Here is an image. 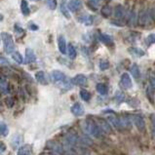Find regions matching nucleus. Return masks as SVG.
<instances>
[{
	"label": "nucleus",
	"instance_id": "f257e3e1",
	"mask_svg": "<svg viewBox=\"0 0 155 155\" xmlns=\"http://www.w3.org/2000/svg\"><path fill=\"white\" fill-rule=\"evenodd\" d=\"M86 131L97 139L101 138V129L100 128L99 124H97L95 120L91 118H88L86 120Z\"/></svg>",
	"mask_w": 155,
	"mask_h": 155
},
{
	"label": "nucleus",
	"instance_id": "f03ea898",
	"mask_svg": "<svg viewBox=\"0 0 155 155\" xmlns=\"http://www.w3.org/2000/svg\"><path fill=\"white\" fill-rule=\"evenodd\" d=\"M1 37L4 44V50L7 54H12L15 52V42L12 35L8 32H1Z\"/></svg>",
	"mask_w": 155,
	"mask_h": 155
},
{
	"label": "nucleus",
	"instance_id": "7ed1b4c3",
	"mask_svg": "<svg viewBox=\"0 0 155 155\" xmlns=\"http://www.w3.org/2000/svg\"><path fill=\"white\" fill-rule=\"evenodd\" d=\"M66 79V76L64 72L60 71V70H53L50 73V80L53 83H63Z\"/></svg>",
	"mask_w": 155,
	"mask_h": 155
},
{
	"label": "nucleus",
	"instance_id": "20e7f679",
	"mask_svg": "<svg viewBox=\"0 0 155 155\" xmlns=\"http://www.w3.org/2000/svg\"><path fill=\"white\" fill-rule=\"evenodd\" d=\"M133 121H134L135 126L137 127L140 132H143L145 130V122L143 117L140 114H136L133 116Z\"/></svg>",
	"mask_w": 155,
	"mask_h": 155
},
{
	"label": "nucleus",
	"instance_id": "39448f33",
	"mask_svg": "<svg viewBox=\"0 0 155 155\" xmlns=\"http://www.w3.org/2000/svg\"><path fill=\"white\" fill-rule=\"evenodd\" d=\"M46 147L48 149H50L52 150V151H55L57 153H64V148L59 143H57V141L55 140H49V141H47V143H46Z\"/></svg>",
	"mask_w": 155,
	"mask_h": 155
},
{
	"label": "nucleus",
	"instance_id": "423d86ee",
	"mask_svg": "<svg viewBox=\"0 0 155 155\" xmlns=\"http://www.w3.org/2000/svg\"><path fill=\"white\" fill-rule=\"evenodd\" d=\"M120 83L122 87L124 88V89H131V88L133 87V82H132V79L130 77V75L128 73H123L121 75V79H120Z\"/></svg>",
	"mask_w": 155,
	"mask_h": 155
},
{
	"label": "nucleus",
	"instance_id": "0eeeda50",
	"mask_svg": "<svg viewBox=\"0 0 155 155\" xmlns=\"http://www.w3.org/2000/svg\"><path fill=\"white\" fill-rule=\"evenodd\" d=\"M72 84L76 86H86L87 85V77L84 74H77L72 78Z\"/></svg>",
	"mask_w": 155,
	"mask_h": 155
},
{
	"label": "nucleus",
	"instance_id": "6e6552de",
	"mask_svg": "<svg viewBox=\"0 0 155 155\" xmlns=\"http://www.w3.org/2000/svg\"><path fill=\"white\" fill-rule=\"evenodd\" d=\"M68 8L71 12H77L82 8V1L81 0H69L68 3Z\"/></svg>",
	"mask_w": 155,
	"mask_h": 155
},
{
	"label": "nucleus",
	"instance_id": "1a4fd4ad",
	"mask_svg": "<svg viewBox=\"0 0 155 155\" xmlns=\"http://www.w3.org/2000/svg\"><path fill=\"white\" fill-rule=\"evenodd\" d=\"M107 120H108V122H109L110 124H111V125H112L116 130L121 131V130L123 129V128H122V125H121V122H120V118L116 117L114 114H112V115H108Z\"/></svg>",
	"mask_w": 155,
	"mask_h": 155
},
{
	"label": "nucleus",
	"instance_id": "9d476101",
	"mask_svg": "<svg viewBox=\"0 0 155 155\" xmlns=\"http://www.w3.org/2000/svg\"><path fill=\"white\" fill-rule=\"evenodd\" d=\"M99 126L101 129V131H104L106 134H110L112 133V129H111V124H110L108 121L104 120V119H99Z\"/></svg>",
	"mask_w": 155,
	"mask_h": 155
},
{
	"label": "nucleus",
	"instance_id": "9b49d317",
	"mask_svg": "<svg viewBox=\"0 0 155 155\" xmlns=\"http://www.w3.org/2000/svg\"><path fill=\"white\" fill-rule=\"evenodd\" d=\"M77 141H78V137L77 135H75L74 133H69L64 138V143L66 145H68V147H73Z\"/></svg>",
	"mask_w": 155,
	"mask_h": 155
},
{
	"label": "nucleus",
	"instance_id": "f8f14e48",
	"mask_svg": "<svg viewBox=\"0 0 155 155\" xmlns=\"http://www.w3.org/2000/svg\"><path fill=\"white\" fill-rule=\"evenodd\" d=\"M70 110H71V113L74 116H82L84 114V107H83V105L79 103H75L71 106Z\"/></svg>",
	"mask_w": 155,
	"mask_h": 155
},
{
	"label": "nucleus",
	"instance_id": "ddd939ff",
	"mask_svg": "<svg viewBox=\"0 0 155 155\" xmlns=\"http://www.w3.org/2000/svg\"><path fill=\"white\" fill-rule=\"evenodd\" d=\"M36 61V56H35L34 52L30 49V48H26L25 49V63L31 64Z\"/></svg>",
	"mask_w": 155,
	"mask_h": 155
},
{
	"label": "nucleus",
	"instance_id": "4468645a",
	"mask_svg": "<svg viewBox=\"0 0 155 155\" xmlns=\"http://www.w3.org/2000/svg\"><path fill=\"white\" fill-rule=\"evenodd\" d=\"M58 46H59V50L61 54H65V53H68L66 42H65V39L63 35H60V36L58 37Z\"/></svg>",
	"mask_w": 155,
	"mask_h": 155
},
{
	"label": "nucleus",
	"instance_id": "2eb2a0df",
	"mask_svg": "<svg viewBox=\"0 0 155 155\" xmlns=\"http://www.w3.org/2000/svg\"><path fill=\"white\" fill-rule=\"evenodd\" d=\"M31 151H32L31 145L24 144L19 148V150H18L17 155H31Z\"/></svg>",
	"mask_w": 155,
	"mask_h": 155
},
{
	"label": "nucleus",
	"instance_id": "dca6fc26",
	"mask_svg": "<svg viewBox=\"0 0 155 155\" xmlns=\"http://www.w3.org/2000/svg\"><path fill=\"white\" fill-rule=\"evenodd\" d=\"M35 79H36V81L38 83H40L41 85H47L48 84V81L46 79V74L44 71H42V70L35 73Z\"/></svg>",
	"mask_w": 155,
	"mask_h": 155
},
{
	"label": "nucleus",
	"instance_id": "f3484780",
	"mask_svg": "<svg viewBox=\"0 0 155 155\" xmlns=\"http://www.w3.org/2000/svg\"><path fill=\"white\" fill-rule=\"evenodd\" d=\"M78 21L85 25H91L94 23V18L91 15H83L78 18Z\"/></svg>",
	"mask_w": 155,
	"mask_h": 155
},
{
	"label": "nucleus",
	"instance_id": "a211bd4d",
	"mask_svg": "<svg viewBox=\"0 0 155 155\" xmlns=\"http://www.w3.org/2000/svg\"><path fill=\"white\" fill-rule=\"evenodd\" d=\"M148 13L147 11L140 12V14L139 16V25L140 26H145L148 23Z\"/></svg>",
	"mask_w": 155,
	"mask_h": 155
},
{
	"label": "nucleus",
	"instance_id": "6ab92c4d",
	"mask_svg": "<svg viewBox=\"0 0 155 155\" xmlns=\"http://www.w3.org/2000/svg\"><path fill=\"white\" fill-rule=\"evenodd\" d=\"M99 37H100V40L103 42L104 44H105V45L110 46V45H112V44H113V38L110 36V35H108V34L101 33Z\"/></svg>",
	"mask_w": 155,
	"mask_h": 155
},
{
	"label": "nucleus",
	"instance_id": "aec40b11",
	"mask_svg": "<svg viewBox=\"0 0 155 155\" xmlns=\"http://www.w3.org/2000/svg\"><path fill=\"white\" fill-rule=\"evenodd\" d=\"M124 14H125V10H124L123 6L121 5H117L116 7L114 8V16L116 19H122L124 17Z\"/></svg>",
	"mask_w": 155,
	"mask_h": 155
},
{
	"label": "nucleus",
	"instance_id": "412c9836",
	"mask_svg": "<svg viewBox=\"0 0 155 155\" xmlns=\"http://www.w3.org/2000/svg\"><path fill=\"white\" fill-rule=\"evenodd\" d=\"M128 52H129L131 55H134L137 57H143L145 54L143 50H141L140 48H137V47H130L129 49H128Z\"/></svg>",
	"mask_w": 155,
	"mask_h": 155
},
{
	"label": "nucleus",
	"instance_id": "4be33fe9",
	"mask_svg": "<svg viewBox=\"0 0 155 155\" xmlns=\"http://www.w3.org/2000/svg\"><path fill=\"white\" fill-rule=\"evenodd\" d=\"M96 89H97V91H98L99 94L101 95V96H105L108 93V88H107V86H106L105 84H103V83L97 84Z\"/></svg>",
	"mask_w": 155,
	"mask_h": 155
},
{
	"label": "nucleus",
	"instance_id": "5701e85b",
	"mask_svg": "<svg viewBox=\"0 0 155 155\" xmlns=\"http://www.w3.org/2000/svg\"><path fill=\"white\" fill-rule=\"evenodd\" d=\"M21 14L24 16H28L30 14V9L28 7V4L25 0H21Z\"/></svg>",
	"mask_w": 155,
	"mask_h": 155
},
{
	"label": "nucleus",
	"instance_id": "b1692460",
	"mask_svg": "<svg viewBox=\"0 0 155 155\" xmlns=\"http://www.w3.org/2000/svg\"><path fill=\"white\" fill-rule=\"evenodd\" d=\"M130 71H131V74L133 75V76H134V78H136V79L140 78V71L139 65L137 64H134L131 66V68H130Z\"/></svg>",
	"mask_w": 155,
	"mask_h": 155
},
{
	"label": "nucleus",
	"instance_id": "393cba45",
	"mask_svg": "<svg viewBox=\"0 0 155 155\" xmlns=\"http://www.w3.org/2000/svg\"><path fill=\"white\" fill-rule=\"evenodd\" d=\"M120 122H121V125L123 129H130L132 127V123L129 117L127 116H122L120 117Z\"/></svg>",
	"mask_w": 155,
	"mask_h": 155
},
{
	"label": "nucleus",
	"instance_id": "a878e982",
	"mask_svg": "<svg viewBox=\"0 0 155 155\" xmlns=\"http://www.w3.org/2000/svg\"><path fill=\"white\" fill-rule=\"evenodd\" d=\"M101 16H103V17L109 18L112 14V9L109 5H104V6H103V8H101Z\"/></svg>",
	"mask_w": 155,
	"mask_h": 155
},
{
	"label": "nucleus",
	"instance_id": "bb28decb",
	"mask_svg": "<svg viewBox=\"0 0 155 155\" xmlns=\"http://www.w3.org/2000/svg\"><path fill=\"white\" fill-rule=\"evenodd\" d=\"M154 89H155V88H153L151 85H148L147 88V97L148 101H149L152 104H154V97H153Z\"/></svg>",
	"mask_w": 155,
	"mask_h": 155
},
{
	"label": "nucleus",
	"instance_id": "cd10ccee",
	"mask_svg": "<svg viewBox=\"0 0 155 155\" xmlns=\"http://www.w3.org/2000/svg\"><path fill=\"white\" fill-rule=\"evenodd\" d=\"M0 92L4 93V94H7V93L10 92V90H9V84L4 79H0Z\"/></svg>",
	"mask_w": 155,
	"mask_h": 155
},
{
	"label": "nucleus",
	"instance_id": "c85d7f7f",
	"mask_svg": "<svg viewBox=\"0 0 155 155\" xmlns=\"http://www.w3.org/2000/svg\"><path fill=\"white\" fill-rule=\"evenodd\" d=\"M11 55H12L13 60H14L16 63H18L19 64H21L25 63V61L23 59V56H21L19 52H13Z\"/></svg>",
	"mask_w": 155,
	"mask_h": 155
},
{
	"label": "nucleus",
	"instance_id": "c756f323",
	"mask_svg": "<svg viewBox=\"0 0 155 155\" xmlns=\"http://www.w3.org/2000/svg\"><path fill=\"white\" fill-rule=\"evenodd\" d=\"M9 133L7 124L4 122H0V138L1 137H6Z\"/></svg>",
	"mask_w": 155,
	"mask_h": 155
},
{
	"label": "nucleus",
	"instance_id": "7c9ffc66",
	"mask_svg": "<svg viewBox=\"0 0 155 155\" xmlns=\"http://www.w3.org/2000/svg\"><path fill=\"white\" fill-rule=\"evenodd\" d=\"M68 55L71 60H74L76 58V50L72 44H69L68 46Z\"/></svg>",
	"mask_w": 155,
	"mask_h": 155
},
{
	"label": "nucleus",
	"instance_id": "2f4dec72",
	"mask_svg": "<svg viewBox=\"0 0 155 155\" xmlns=\"http://www.w3.org/2000/svg\"><path fill=\"white\" fill-rule=\"evenodd\" d=\"M80 97H81V99L85 101H89L91 100V94L87 90H84V89L80 91Z\"/></svg>",
	"mask_w": 155,
	"mask_h": 155
},
{
	"label": "nucleus",
	"instance_id": "473e14b6",
	"mask_svg": "<svg viewBox=\"0 0 155 155\" xmlns=\"http://www.w3.org/2000/svg\"><path fill=\"white\" fill-rule=\"evenodd\" d=\"M99 66H100V69L101 70H106L108 69L109 68V61L105 59H103L100 61V64H99Z\"/></svg>",
	"mask_w": 155,
	"mask_h": 155
},
{
	"label": "nucleus",
	"instance_id": "72a5a7b5",
	"mask_svg": "<svg viewBox=\"0 0 155 155\" xmlns=\"http://www.w3.org/2000/svg\"><path fill=\"white\" fill-rule=\"evenodd\" d=\"M66 4L64 1L61 2V13H63V15L65 17V18H68V19H69L70 18V15H69V13H68V8H66Z\"/></svg>",
	"mask_w": 155,
	"mask_h": 155
},
{
	"label": "nucleus",
	"instance_id": "f704fd0d",
	"mask_svg": "<svg viewBox=\"0 0 155 155\" xmlns=\"http://www.w3.org/2000/svg\"><path fill=\"white\" fill-rule=\"evenodd\" d=\"M46 3L50 10H55L57 8V0H46Z\"/></svg>",
	"mask_w": 155,
	"mask_h": 155
},
{
	"label": "nucleus",
	"instance_id": "c9c22d12",
	"mask_svg": "<svg viewBox=\"0 0 155 155\" xmlns=\"http://www.w3.org/2000/svg\"><path fill=\"white\" fill-rule=\"evenodd\" d=\"M145 43L147 44V45H151V44H154L155 43V33H152V34H149L148 36L145 39Z\"/></svg>",
	"mask_w": 155,
	"mask_h": 155
},
{
	"label": "nucleus",
	"instance_id": "e433bc0d",
	"mask_svg": "<svg viewBox=\"0 0 155 155\" xmlns=\"http://www.w3.org/2000/svg\"><path fill=\"white\" fill-rule=\"evenodd\" d=\"M5 104L8 107H12L13 105H14V100L12 98H6L5 99Z\"/></svg>",
	"mask_w": 155,
	"mask_h": 155
},
{
	"label": "nucleus",
	"instance_id": "4c0bfd02",
	"mask_svg": "<svg viewBox=\"0 0 155 155\" xmlns=\"http://www.w3.org/2000/svg\"><path fill=\"white\" fill-rule=\"evenodd\" d=\"M115 99H116L118 101H119V103H120V101H123V99H124V95L122 94V93L121 92H117L116 93V96H115Z\"/></svg>",
	"mask_w": 155,
	"mask_h": 155
},
{
	"label": "nucleus",
	"instance_id": "58836bf2",
	"mask_svg": "<svg viewBox=\"0 0 155 155\" xmlns=\"http://www.w3.org/2000/svg\"><path fill=\"white\" fill-rule=\"evenodd\" d=\"M14 29H15V31L17 33H19V34H23L24 33V29L21 28V26H19L18 25H14Z\"/></svg>",
	"mask_w": 155,
	"mask_h": 155
},
{
	"label": "nucleus",
	"instance_id": "ea45409f",
	"mask_svg": "<svg viewBox=\"0 0 155 155\" xmlns=\"http://www.w3.org/2000/svg\"><path fill=\"white\" fill-rule=\"evenodd\" d=\"M8 64H9L8 61L4 57L0 55V65H8Z\"/></svg>",
	"mask_w": 155,
	"mask_h": 155
},
{
	"label": "nucleus",
	"instance_id": "a19ab883",
	"mask_svg": "<svg viewBox=\"0 0 155 155\" xmlns=\"http://www.w3.org/2000/svg\"><path fill=\"white\" fill-rule=\"evenodd\" d=\"M81 140H82L81 143H85V144H92V141H91V140L89 138H86V137H84V138H82Z\"/></svg>",
	"mask_w": 155,
	"mask_h": 155
},
{
	"label": "nucleus",
	"instance_id": "79ce46f5",
	"mask_svg": "<svg viewBox=\"0 0 155 155\" xmlns=\"http://www.w3.org/2000/svg\"><path fill=\"white\" fill-rule=\"evenodd\" d=\"M149 16L153 21H155V7L149 10Z\"/></svg>",
	"mask_w": 155,
	"mask_h": 155
},
{
	"label": "nucleus",
	"instance_id": "37998d69",
	"mask_svg": "<svg viewBox=\"0 0 155 155\" xmlns=\"http://www.w3.org/2000/svg\"><path fill=\"white\" fill-rule=\"evenodd\" d=\"M28 28H29V29H31V30H37L38 29V25H36L33 23H30V24H28Z\"/></svg>",
	"mask_w": 155,
	"mask_h": 155
},
{
	"label": "nucleus",
	"instance_id": "c03bdc74",
	"mask_svg": "<svg viewBox=\"0 0 155 155\" xmlns=\"http://www.w3.org/2000/svg\"><path fill=\"white\" fill-rule=\"evenodd\" d=\"M5 149H6V145L4 144L2 141H0V151H5Z\"/></svg>",
	"mask_w": 155,
	"mask_h": 155
},
{
	"label": "nucleus",
	"instance_id": "a18cd8bd",
	"mask_svg": "<svg viewBox=\"0 0 155 155\" xmlns=\"http://www.w3.org/2000/svg\"><path fill=\"white\" fill-rule=\"evenodd\" d=\"M150 82H151V83H150V85H151L153 88H155V77L150 78Z\"/></svg>",
	"mask_w": 155,
	"mask_h": 155
},
{
	"label": "nucleus",
	"instance_id": "49530a36",
	"mask_svg": "<svg viewBox=\"0 0 155 155\" xmlns=\"http://www.w3.org/2000/svg\"><path fill=\"white\" fill-rule=\"evenodd\" d=\"M4 20V16L1 14V13H0V21H2Z\"/></svg>",
	"mask_w": 155,
	"mask_h": 155
},
{
	"label": "nucleus",
	"instance_id": "de8ad7c7",
	"mask_svg": "<svg viewBox=\"0 0 155 155\" xmlns=\"http://www.w3.org/2000/svg\"><path fill=\"white\" fill-rule=\"evenodd\" d=\"M152 136H153V138L155 139V127L152 129Z\"/></svg>",
	"mask_w": 155,
	"mask_h": 155
},
{
	"label": "nucleus",
	"instance_id": "09e8293b",
	"mask_svg": "<svg viewBox=\"0 0 155 155\" xmlns=\"http://www.w3.org/2000/svg\"><path fill=\"white\" fill-rule=\"evenodd\" d=\"M30 1H34V2H36V1H39V0H30Z\"/></svg>",
	"mask_w": 155,
	"mask_h": 155
},
{
	"label": "nucleus",
	"instance_id": "8fccbe9b",
	"mask_svg": "<svg viewBox=\"0 0 155 155\" xmlns=\"http://www.w3.org/2000/svg\"><path fill=\"white\" fill-rule=\"evenodd\" d=\"M47 155H56V154H47Z\"/></svg>",
	"mask_w": 155,
	"mask_h": 155
}]
</instances>
